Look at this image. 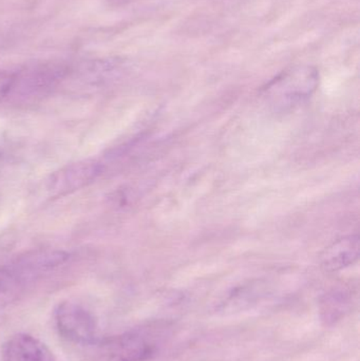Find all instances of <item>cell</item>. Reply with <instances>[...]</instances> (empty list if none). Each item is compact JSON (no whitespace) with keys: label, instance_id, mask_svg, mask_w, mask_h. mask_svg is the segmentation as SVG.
Here are the masks:
<instances>
[{"label":"cell","instance_id":"obj_1","mask_svg":"<svg viewBox=\"0 0 360 361\" xmlns=\"http://www.w3.org/2000/svg\"><path fill=\"white\" fill-rule=\"evenodd\" d=\"M319 72L312 66H295L275 76L262 89L271 107L287 110L308 101L318 88Z\"/></svg>","mask_w":360,"mask_h":361},{"label":"cell","instance_id":"obj_2","mask_svg":"<svg viewBox=\"0 0 360 361\" xmlns=\"http://www.w3.org/2000/svg\"><path fill=\"white\" fill-rule=\"evenodd\" d=\"M161 337L151 328L135 329L103 345L106 361H149L158 353Z\"/></svg>","mask_w":360,"mask_h":361},{"label":"cell","instance_id":"obj_3","mask_svg":"<svg viewBox=\"0 0 360 361\" xmlns=\"http://www.w3.org/2000/svg\"><path fill=\"white\" fill-rule=\"evenodd\" d=\"M54 324L58 334L75 345H94L99 338L97 318L78 303L71 301L59 303L54 310Z\"/></svg>","mask_w":360,"mask_h":361},{"label":"cell","instance_id":"obj_4","mask_svg":"<svg viewBox=\"0 0 360 361\" xmlns=\"http://www.w3.org/2000/svg\"><path fill=\"white\" fill-rule=\"evenodd\" d=\"M101 171L103 166L97 160L78 161L51 173L44 187L49 197H65L94 182Z\"/></svg>","mask_w":360,"mask_h":361},{"label":"cell","instance_id":"obj_5","mask_svg":"<svg viewBox=\"0 0 360 361\" xmlns=\"http://www.w3.org/2000/svg\"><path fill=\"white\" fill-rule=\"evenodd\" d=\"M69 258L70 254L65 250L42 248L19 257L12 267L25 281L29 282L46 271L61 267Z\"/></svg>","mask_w":360,"mask_h":361},{"label":"cell","instance_id":"obj_6","mask_svg":"<svg viewBox=\"0 0 360 361\" xmlns=\"http://www.w3.org/2000/svg\"><path fill=\"white\" fill-rule=\"evenodd\" d=\"M2 361H55V358L46 343L32 335L18 333L4 343Z\"/></svg>","mask_w":360,"mask_h":361},{"label":"cell","instance_id":"obj_7","mask_svg":"<svg viewBox=\"0 0 360 361\" xmlns=\"http://www.w3.org/2000/svg\"><path fill=\"white\" fill-rule=\"evenodd\" d=\"M360 240L359 235H350L333 242L321 254V264L325 271L334 273L347 269L359 260Z\"/></svg>","mask_w":360,"mask_h":361},{"label":"cell","instance_id":"obj_8","mask_svg":"<svg viewBox=\"0 0 360 361\" xmlns=\"http://www.w3.org/2000/svg\"><path fill=\"white\" fill-rule=\"evenodd\" d=\"M27 283L12 267L0 269V310L18 299Z\"/></svg>","mask_w":360,"mask_h":361},{"label":"cell","instance_id":"obj_9","mask_svg":"<svg viewBox=\"0 0 360 361\" xmlns=\"http://www.w3.org/2000/svg\"><path fill=\"white\" fill-rule=\"evenodd\" d=\"M349 305L348 299L342 296V294L328 297L321 305V320L325 326H333L348 313Z\"/></svg>","mask_w":360,"mask_h":361},{"label":"cell","instance_id":"obj_10","mask_svg":"<svg viewBox=\"0 0 360 361\" xmlns=\"http://www.w3.org/2000/svg\"><path fill=\"white\" fill-rule=\"evenodd\" d=\"M16 76L8 72L0 71V103L13 91Z\"/></svg>","mask_w":360,"mask_h":361}]
</instances>
